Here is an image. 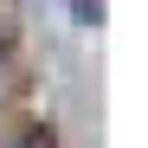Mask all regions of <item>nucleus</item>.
Masks as SVG:
<instances>
[{
	"label": "nucleus",
	"instance_id": "obj_1",
	"mask_svg": "<svg viewBox=\"0 0 148 148\" xmlns=\"http://www.w3.org/2000/svg\"><path fill=\"white\" fill-rule=\"evenodd\" d=\"M13 39H19V19H13V0H0V58L13 52Z\"/></svg>",
	"mask_w": 148,
	"mask_h": 148
},
{
	"label": "nucleus",
	"instance_id": "obj_2",
	"mask_svg": "<svg viewBox=\"0 0 148 148\" xmlns=\"http://www.w3.org/2000/svg\"><path fill=\"white\" fill-rule=\"evenodd\" d=\"M19 148H58V142L45 135V129H32V135H19Z\"/></svg>",
	"mask_w": 148,
	"mask_h": 148
}]
</instances>
